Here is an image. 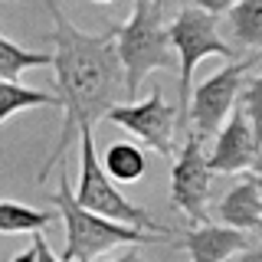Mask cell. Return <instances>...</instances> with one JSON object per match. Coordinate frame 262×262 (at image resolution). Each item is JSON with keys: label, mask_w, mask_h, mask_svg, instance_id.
I'll return each mask as SVG.
<instances>
[{"label": "cell", "mask_w": 262, "mask_h": 262, "mask_svg": "<svg viewBox=\"0 0 262 262\" xmlns=\"http://www.w3.org/2000/svg\"><path fill=\"white\" fill-rule=\"evenodd\" d=\"M56 210H36L16 200H0V233H43L56 223Z\"/></svg>", "instance_id": "15"}, {"label": "cell", "mask_w": 262, "mask_h": 262, "mask_svg": "<svg viewBox=\"0 0 262 262\" xmlns=\"http://www.w3.org/2000/svg\"><path fill=\"white\" fill-rule=\"evenodd\" d=\"M33 262H62L53 249H49L43 233H33Z\"/></svg>", "instance_id": "17"}, {"label": "cell", "mask_w": 262, "mask_h": 262, "mask_svg": "<svg viewBox=\"0 0 262 262\" xmlns=\"http://www.w3.org/2000/svg\"><path fill=\"white\" fill-rule=\"evenodd\" d=\"M43 66H53L49 53H33V49H23L13 39L0 36V79L4 82H13L27 69H43Z\"/></svg>", "instance_id": "16"}, {"label": "cell", "mask_w": 262, "mask_h": 262, "mask_svg": "<svg viewBox=\"0 0 262 262\" xmlns=\"http://www.w3.org/2000/svg\"><path fill=\"white\" fill-rule=\"evenodd\" d=\"M170 49L177 56V69H180V92H177V131H187V98H190L193 85V69L210 56H223V59H239L236 49L220 36L216 16L196 10V7H184L167 27Z\"/></svg>", "instance_id": "5"}, {"label": "cell", "mask_w": 262, "mask_h": 262, "mask_svg": "<svg viewBox=\"0 0 262 262\" xmlns=\"http://www.w3.org/2000/svg\"><path fill=\"white\" fill-rule=\"evenodd\" d=\"M98 164H102V170L115 180V184H135V180H141L144 170H147L144 151L138 144H131V141H112L105 147V154L98 158Z\"/></svg>", "instance_id": "13"}, {"label": "cell", "mask_w": 262, "mask_h": 262, "mask_svg": "<svg viewBox=\"0 0 262 262\" xmlns=\"http://www.w3.org/2000/svg\"><path fill=\"white\" fill-rule=\"evenodd\" d=\"M115 53L125 72V102H135L154 69H177L164 27V0H135L128 20L115 23Z\"/></svg>", "instance_id": "2"}, {"label": "cell", "mask_w": 262, "mask_h": 262, "mask_svg": "<svg viewBox=\"0 0 262 262\" xmlns=\"http://www.w3.org/2000/svg\"><path fill=\"white\" fill-rule=\"evenodd\" d=\"M10 262H33V246H30V249H20Z\"/></svg>", "instance_id": "21"}, {"label": "cell", "mask_w": 262, "mask_h": 262, "mask_svg": "<svg viewBox=\"0 0 262 262\" xmlns=\"http://www.w3.org/2000/svg\"><path fill=\"white\" fill-rule=\"evenodd\" d=\"M79 151H82V170H79V187L72 190L79 207H85L89 213H98V216L112 220V223H125V226L161 233V236H174V226L161 223V220L147 207H141V203H131L128 196L118 190V184L102 170L92 125L79 128Z\"/></svg>", "instance_id": "4"}, {"label": "cell", "mask_w": 262, "mask_h": 262, "mask_svg": "<svg viewBox=\"0 0 262 262\" xmlns=\"http://www.w3.org/2000/svg\"><path fill=\"white\" fill-rule=\"evenodd\" d=\"M53 105H59L56 92H43V89H30V85H20V82H4L0 79V125L10 121L16 112L53 108Z\"/></svg>", "instance_id": "14"}, {"label": "cell", "mask_w": 262, "mask_h": 262, "mask_svg": "<svg viewBox=\"0 0 262 262\" xmlns=\"http://www.w3.org/2000/svg\"><path fill=\"white\" fill-rule=\"evenodd\" d=\"M49 20H53V69H56V98H59L66 118L62 135L39 170V180L49 177L53 164L62 161L66 147L79 138L82 125H95L105 112L125 102V72L115 53V23L105 30L85 33L79 30L56 0H43Z\"/></svg>", "instance_id": "1"}, {"label": "cell", "mask_w": 262, "mask_h": 262, "mask_svg": "<svg viewBox=\"0 0 262 262\" xmlns=\"http://www.w3.org/2000/svg\"><path fill=\"white\" fill-rule=\"evenodd\" d=\"M256 66H259V53H249L243 59L226 62L223 69L207 76L196 89H190V98H187V125H193V128H187V131H196L200 138L216 135L220 125L229 118V112L236 108L243 82Z\"/></svg>", "instance_id": "6"}, {"label": "cell", "mask_w": 262, "mask_h": 262, "mask_svg": "<svg viewBox=\"0 0 262 262\" xmlns=\"http://www.w3.org/2000/svg\"><path fill=\"white\" fill-rule=\"evenodd\" d=\"M108 262H147V259H141L135 249H131V252H125V256H118V259H108Z\"/></svg>", "instance_id": "20"}, {"label": "cell", "mask_w": 262, "mask_h": 262, "mask_svg": "<svg viewBox=\"0 0 262 262\" xmlns=\"http://www.w3.org/2000/svg\"><path fill=\"white\" fill-rule=\"evenodd\" d=\"M92 4H112V0H92Z\"/></svg>", "instance_id": "22"}, {"label": "cell", "mask_w": 262, "mask_h": 262, "mask_svg": "<svg viewBox=\"0 0 262 262\" xmlns=\"http://www.w3.org/2000/svg\"><path fill=\"white\" fill-rule=\"evenodd\" d=\"M216 220H220V226L239 229V233H249V236H256L262 229V193H259L256 170H246L239 177V184L220 200Z\"/></svg>", "instance_id": "11"}, {"label": "cell", "mask_w": 262, "mask_h": 262, "mask_svg": "<svg viewBox=\"0 0 262 262\" xmlns=\"http://www.w3.org/2000/svg\"><path fill=\"white\" fill-rule=\"evenodd\" d=\"M226 30L243 53L262 49V0H236L226 10Z\"/></svg>", "instance_id": "12"}, {"label": "cell", "mask_w": 262, "mask_h": 262, "mask_svg": "<svg viewBox=\"0 0 262 262\" xmlns=\"http://www.w3.org/2000/svg\"><path fill=\"white\" fill-rule=\"evenodd\" d=\"M233 4H236V0H193V7H196V10H203V13H210V16L226 13Z\"/></svg>", "instance_id": "18"}, {"label": "cell", "mask_w": 262, "mask_h": 262, "mask_svg": "<svg viewBox=\"0 0 262 262\" xmlns=\"http://www.w3.org/2000/svg\"><path fill=\"white\" fill-rule=\"evenodd\" d=\"M174 170H170V200L180 213L193 223H210V190H213V170L207 167V151L203 138L196 131H187L180 151L174 154Z\"/></svg>", "instance_id": "7"}, {"label": "cell", "mask_w": 262, "mask_h": 262, "mask_svg": "<svg viewBox=\"0 0 262 262\" xmlns=\"http://www.w3.org/2000/svg\"><path fill=\"white\" fill-rule=\"evenodd\" d=\"M49 203L66 220V249L59 256L62 262H92L95 256L115 249V246L164 243V236H151L147 229H135V226H125V223H112V220L79 207L76 196H72V184H69V170L66 167L59 170V190L49 193Z\"/></svg>", "instance_id": "3"}, {"label": "cell", "mask_w": 262, "mask_h": 262, "mask_svg": "<svg viewBox=\"0 0 262 262\" xmlns=\"http://www.w3.org/2000/svg\"><path fill=\"white\" fill-rule=\"evenodd\" d=\"M226 262H262V249L259 246H246V249H239L236 256H229Z\"/></svg>", "instance_id": "19"}, {"label": "cell", "mask_w": 262, "mask_h": 262, "mask_svg": "<svg viewBox=\"0 0 262 262\" xmlns=\"http://www.w3.org/2000/svg\"><path fill=\"white\" fill-rule=\"evenodd\" d=\"M105 121L131 131L141 144L154 147L161 158H174V135H177V108L164 102L161 85L151 89L144 102H121L105 112Z\"/></svg>", "instance_id": "8"}, {"label": "cell", "mask_w": 262, "mask_h": 262, "mask_svg": "<svg viewBox=\"0 0 262 262\" xmlns=\"http://www.w3.org/2000/svg\"><path fill=\"white\" fill-rule=\"evenodd\" d=\"M246 246H252L249 233H239V229H229L220 223H193L180 239V249H187L190 262H226Z\"/></svg>", "instance_id": "10"}, {"label": "cell", "mask_w": 262, "mask_h": 262, "mask_svg": "<svg viewBox=\"0 0 262 262\" xmlns=\"http://www.w3.org/2000/svg\"><path fill=\"white\" fill-rule=\"evenodd\" d=\"M207 167L213 174L259 170V128H252L239 108L229 112V118L220 125L213 151L207 154Z\"/></svg>", "instance_id": "9"}]
</instances>
